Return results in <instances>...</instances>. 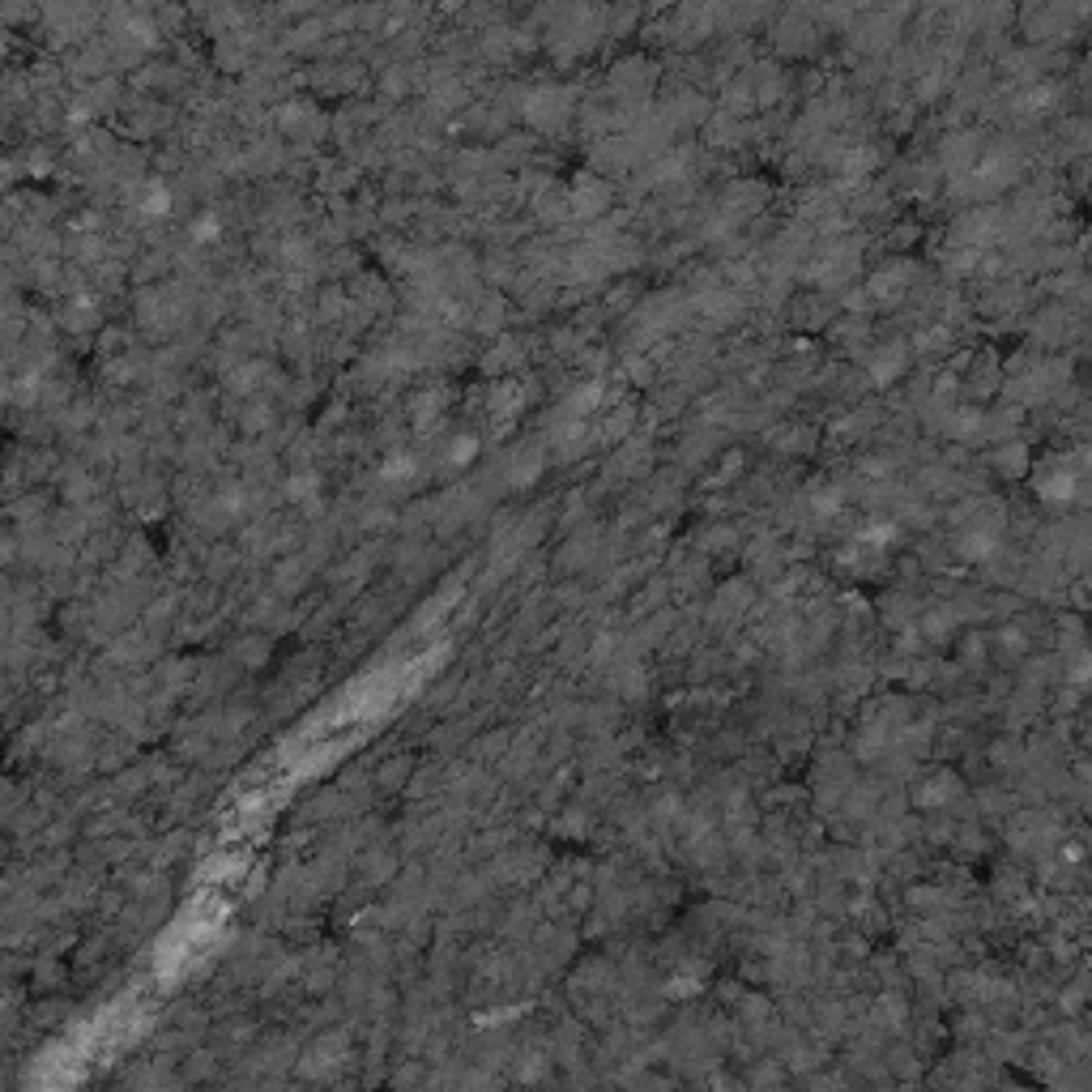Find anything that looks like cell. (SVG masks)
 I'll list each match as a JSON object with an SVG mask.
<instances>
[{
	"label": "cell",
	"mask_w": 1092,
	"mask_h": 1092,
	"mask_svg": "<svg viewBox=\"0 0 1092 1092\" xmlns=\"http://www.w3.org/2000/svg\"><path fill=\"white\" fill-rule=\"evenodd\" d=\"M606 205H610V184L606 179H597L589 171L576 175V184H572V218L593 222V218L606 214Z\"/></svg>",
	"instance_id": "obj_1"
},
{
	"label": "cell",
	"mask_w": 1092,
	"mask_h": 1092,
	"mask_svg": "<svg viewBox=\"0 0 1092 1092\" xmlns=\"http://www.w3.org/2000/svg\"><path fill=\"white\" fill-rule=\"evenodd\" d=\"M909 282H914V265H909V261H892V265H883L879 274H871L867 295L879 299V303H896Z\"/></svg>",
	"instance_id": "obj_2"
},
{
	"label": "cell",
	"mask_w": 1092,
	"mask_h": 1092,
	"mask_svg": "<svg viewBox=\"0 0 1092 1092\" xmlns=\"http://www.w3.org/2000/svg\"><path fill=\"white\" fill-rule=\"evenodd\" d=\"M525 116L533 120V125H542V129H560L564 120L572 116L568 90H538V94H533V102L525 107Z\"/></svg>",
	"instance_id": "obj_3"
},
{
	"label": "cell",
	"mask_w": 1092,
	"mask_h": 1092,
	"mask_svg": "<svg viewBox=\"0 0 1092 1092\" xmlns=\"http://www.w3.org/2000/svg\"><path fill=\"white\" fill-rule=\"evenodd\" d=\"M977 150H981V146H977V137H973V133H956V137H947V141H943V150H939V154H943V167H947V171H952V175H964L968 167H973Z\"/></svg>",
	"instance_id": "obj_4"
},
{
	"label": "cell",
	"mask_w": 1092,
	"mask_h": 1092,
	"mask_svg": "<svg viewBox=\"0 0 1092 1092\" xmlns=\"http://www.w3.org/2000/svg\"><path fill=\"white\" fill-rule=\"evenodd\" d=\"M904 363H909V355H904V346L900 342H888V346H879L875 350V359H871V376L879 384H892L900 372H904Z\"/></svg>",
	"instance_id": "obj_5"
},
{
	"label": "cell",
	"mask_w": 1092,
	"mask_h": 1092,
	"mask_svg": "<svg viewBox=\"0 0 1092 1092\" xmlns=\"http://www.w3.org/2000/svg\"><path fill=\"white\" fill-rule=\"evenodd\" d=\"M440 406H444V393H419L415 402H410V423H415L419 431H427L431 423L440 419Z\"/></svg>",
	"instance_id": "obj_6"
},
{
	"label": "cell",
	"mask_w": 1092,
	"mask_h": 1092,
	"mask_svg": "<svg viewBox=\"0 0 1092 1092\" xmlns=\"http://www.w3.org/2000/svg\"><path fill=\"white\" fill-rule=\"evenodd\" d=\"M538 469H542V452H538V448H529V452H521V457L508 465V483L529 487L533 479H538Z\"/></svg>",
	"instance_id": "obj_7"
}]
</instances>
